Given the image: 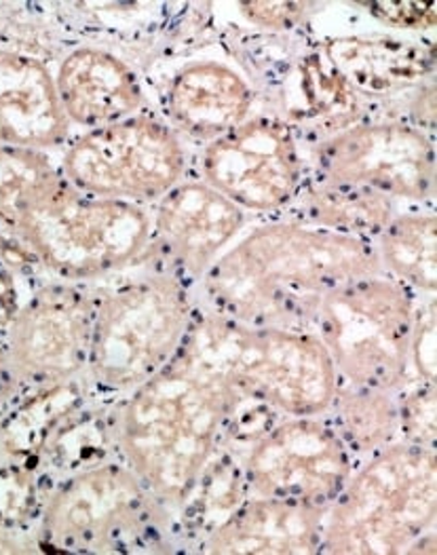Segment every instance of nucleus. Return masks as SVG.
Wrapping results in <instances>:
<instances>
[{"instance_id":"7","label":"nucleus","mask_w":437,"mask_h":555,"mask_svg":"<svg viewBox=\"0 0 437 555\" xmlns=\"http://www.w3.org/2000/svg\"><path fill=\"white\" fill-rule=\"evenodd\" d=\"M20 238L55 281L93 285L149 260L151 205L85 195L62 178L22 214Z\"/></svg>"},{"instance_id":"23","label":"nucleus","mask_w":437,"mask_h":555,"mask_svg":"<svg viewBox=\"0 0 437 555\" xmlns=\"http://www.w3.org/2000/svg\"><path fill=\"white\" fill-rule=\"evenodd\" d=\"M436 385L410 380L398 391L399 441L436 448Z\"/></svg>"},{"instance_id":"15","label":"nucleus","mask_w":437,"mask_h":555,"mask_svg":"<svg viewBox=\"0 0 437 555\" xmlns=\"http://www.w3.org/2000/svg\"><path fill=\"white\" fill-rule=\"evenodd\" d=\"M258 98L237 66L211 57L189 60L163 82L157 115L189 146L200 149L258 113Z\"/></svg>"},{"instance_id":"21","label":"nucleus","mask_w":437,"mask_h":555,"mask_svg":"<svg viewBox=\"0 0 437 555\" xmlns=\"http://www.w3.org/2000/svg\"><path fill=\"white\" fill-rule=\"evenodd\" d=\"M356 465L399 441L398 391L340 383L323 412Z\"/></svg>"},{"instance_id":"19","label":"nucleus","mask_w":437,"mask_h":555,"mask_svg":"<svg viewBox=\"0 0 437 555\" xmlns=\"http://www.w3.org/2000/svg\"><path fill=\"white\" fill-rule=\"evenodd\" d=\"M401 207L376 191L307 176L298 195L279 218L374 243Z\"/></svg>"},{"instance_id":"29","label":"nucleus","mask_w":437,"mask_h":555,"mask_svg":"<svg viewBox=\"0 0 437 555\" xmlns=\"http://www.w3.org/2000/svg\"><path fill=\"white\" fill-rule=\"evenodd\" d=\"M436 530H432V532L419 537V539L408 547L406 554H436Z\"/></svg>"},{"instance_id":"8","label":"nucleus","mask_w":437,"mask_h":555,"mask_svg":"<svg viewBox=\"0 0 437 555\" xmlns=\"http://www.w3.org/2000/svg\"><path fill=\"white\" fill-rule=\"evenodd\" d=\"M419 298L385 273L345 283L323 296L313 332L340 383L399 391L414 380L410 336Z\"/></svg>"},{"instance_id":"18","label":"nucleus","mask_w":437,"mask_h":555,"mask_svg":"<svg viewBox=\"0 0 437 555\" xmlns=\"http://www.w3.org/2000/svg\"><path fill=\"white\" fill-rule=\"evenodd\" d=\"M73 138L51 68L35 53L0 49V144L62 151Z\"/></svg>"},{"instance_id":"28","label":"nucleus","mask_w":437,"mask_h":555,"mask_svg":"<svg viewBox=\"0 0 437 555\" xmlns=\"http://www.w3.org/2000/svg\"><path fill=\"white\" fill-rule=\"evenodd\" d=\"M39 541L28 539L26 532L0 528V554H33L37 552Z\"/></svg>"},{"instance_id":"16","label":"nucleus","mask_w":437,"mask_h":555,"mask_svg":"<svg viewBox=\"0 0 437 555\" xmlns=\"http://www.w3.org/2000/svg\"><path fill=\"white\" fill-rule=\"evenodd\" d=\"M62 111L80 131L146 113L149 91L138 70L111 49L79 44L53 73Z\"/></svg>"},{"instance_id":"26","label":"nucleus","mask_w":437,"mask_h":555,"mask_svg":"<svg viewBox=\"0 0 437 555\" xmlns=\"http://www.w3.org/2000/svg\"><path fill=\"white\" fill-rule=\"evenodd\" d=\"M365 7L370 15L394 28L434 30L436 26V2H370Z\"/></svg>"},{"instance_id":"9","label":"nucleus","mask_w":437,"mask_h":555,"mask_svg":"<svg viewBox=\"0 0 437 555\" xmlns=\"http://www.w3.org/2000/svg\"><path fill=\"white\" fill-rule=\"evenodd\" d=\"M191 146L146 111L73 135L60 169L85 195L153 205L191 173Z\"/></svg>"},{"instance_id":"20","label":"nucleus","mask_w":437,"mask_h":555,"mask_svg":"<svg viewBox=\"0 0 437 555\" xmlns=\"http://www.w3.org/2000/svg\"><path fill=\"white\" fill-rule=\"evenodd\" d=\"M381 269L416 296H436L437 216L434 207H401L374 238Z\"/></svg>"},{"instance_id":"14","label":"nucleus","mask_w":437,"mask_h":555,"mask_svg":"<svg viewBox=\"0 0 437 555\" xmlns=\"http://www.w3.org/2000/svg\"><path fill=\"white\" fill-rule=\"evenodd\" d=\"M151 264L197 285L207 269L245 231L247 214L189 173L153 203Z\"/></svg>"},{"instance_id":"12","label":"nucleus","mask_w":437,"mask_h":555,"mask_svg":"<svg viewBox=\"0 0 437 555\" xmlns=\"http://www.w3.org/2000/svg\"><path fill=\"white\" fill-rule=\"evenodd\" d=\"M95 285L51 281L22 300L0 338L24 391L85 378Z\"/></svg>"},{"instance_id":"2","label":"nucleus","mask_w":437,"mask_h":555,"mask_svg":"<svg viewBox=\"0 0 437 555\" xmlns=\"http://www.w3.org/2000/svg\"><path fill=\"white\" fill-rule=\"evenodd\" d=\"M241 401L218 370L180 347L117 403L119 456L173 519L224 446Z\"/></svg>"},{"instance_id":"17","label":"nucleus","mask_w":437,"mask_h":555,"mask_svg":"<svg viewBox=\"0 0 437 555\" xmlns=\"http://www.w3.org/2000/svg\"><path fill=\"white\" fill-rule=\"evenodd\" d=\"M325 507L247 496L211 526L197 552L209 555H313L321 550Z\"/></svg>"},{"instance_id":"27","label":"nucleus","mask_w":437,"mask_h":555,"mask_svg":"<svg viewBox=\"0 0 437 555\" xmlns=\"http://www.w3.org/2000/svg\"><path fill=\"white\" fill-rule=\"evenodd\" d=\"M22 393H24V389L11 367V361H9L2 338H0V416L22 397Z\"/></svg>"},{"instance_id":"5","label":"nucleus","mask_w":437,"mask_h":555,"mask_svg":"<svg viewBox=\"0 0 437 555\" xmlns=\"http://www.w3.org/2000/svg\"><path fill=\"white\" fill-rule=\"evenodd\" d=\"M436 519V448L396 441L358 463L327 505L319 554H406Z\"/></svg>"},{"instance_id":"10","label":"nucleus","mask_w":437,"mask_h":555,"mask_svg":"<svg viewBox=\"0 0 437 555\" xmlns=\"http://www.w3.org/2000/svg\"><path fill=\"white\" fill-rule=\"evenodd\" d=\"M307 176L376 191L403 207H434V135L408 120L368 119L305 146Z\"/></svg>"},{"instance_id":"13","label":"nucleus","mask_w":437,"mask_h":555,"mask_svg":"<svg viewBox=\"0 0 437 555\" xmlns=\"http://www.w3.org/2000/svg\"><path fill=\"white\" fill-rule=\"evenodd\" d=\"M239 459L249 496L325 509L356 469L354 456L323 414L281 416Z\"/></svg>"},{"instance_id":"25","label":"nucleus","mask_w":437,"mask_h":555,"mask_svg":"<svg viewBox=\"0 0 437 555\" xmlns=\"http://www.w3.org/2000/svg\"><path fill=\"white\" fill-rule=\"evenodd\" d=\"M309 7L305 2H243L239 4V13L252 26L287 33L307 22L311 15Z\"/></svg>"},{"instance_id":"11","label":"nucleus","mask_w":437,"mask_h":555,"mask_svg":"<svg viewBox=\"0 0 437 555\" xmlns=\"http://www.w3.org/2000/svg\"><path fill=\"white\" fill-rule=\"evenodd\" d=\"M191 173L247 216L279 218L307 180L298 133L273 113H254L229 133L200 146Z\"/></svg>"},{"instance_id":"4","label":"nucleus","mask_w":437,"mask_h":555,"mask_svg":"<svg viewBox=\"0 0 437 555\" xmlns=\"http://www.w3.org/2000/svg\"><path fill=\"white\" fill-rule=\"evenodd\" d=\"M35 539L64 554L171 552L178 530L142 479L113 456L47 486Z\"/></svg>"},{"instance_id":"24","label":"nucleus","mask_w":437,"mask_h":555,"mask_svg":"<svg viewBox=\"0 0 437 555\" xmlns=\"http://www.w3.org/2000/svg\"><path fill=\"white\" fill-rule=\"evenodd\" d=\"M436 296H421L410 336V372L414 380L436 385Z\"/></svg>"},{"instance_id":"6","label":"nucleus","mask_w":437,"mask_h":555,"mask_svg":"<svg viewBox=\"0 0 437 555\" xmlns=\"http://www.w3.org/2000/svg\"><path fill=\"white\" fill-rule=\"evenodd\" d=\"M218 370L243 399L267 403L281 416L323 414L338 374L309 330L254 327L201 309L182 343Z\"/></svg>"},{"instance_id":"1","label":"nucleus","mask_w":437,"mask_h":555,"mask_svg":"<svg viewBox=\"0 0 437 555\" xmlns=\"http://www.w3.org/2000/svg\"><path fill=\"white\" fill-rule=\"evenodd\" d=\"M383 273L374 243L271 218L243 231L195 285L201 309L254 327L309 330L332 289Z\"/></svg>"},{"instance_id":"22","label":"nucleus","mask_w":437,"mask_h":555,"mask_svg":"<svg viewBox=\"0 0 437 555\" xmlns=\"http://www.w3.org/2000/svg\"><path fill=\"white\" fill-rule=\"evenodd\" d=\"M62 178L49 153L0 144V233L13 235L26 207Z\"/></svg>"},{"instance_id":"3","label":"nucleus","mask_w":437,"mask_h":555,"mask_svg":"<svg viewBox=\"0 0 437 555\" xmlns=\"http://www.w3.org/2000/svg\"><path fill=\"white\" fill-rule=\"evenodd\" d=\"M93 285L95 318L85 378L95 396L120 401L176 358L200 300L195 285L151 262Z\"/></svg>"}]
</instances>
